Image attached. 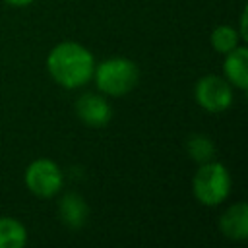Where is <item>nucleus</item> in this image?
Here are the masks:
<instances>
[{
  "label": "nucleus",
  "instance_id": "ddd939ff",
  "mask_svg": "<svg viewBox=\"0 0 248 248\" xmlns=\"http://www.w3.org/2000/svg\"><path fill=\"white\" fill-rule=\"evenodd\" d=\"M8 6H14V8H23V6H29L33 4L35 0H4Z\"/></svg>",
  "mask_w": 248,
  "mask_h": 248
},
{
  "label": "nucleus",
  "instance_id": "f8f14e48",
  "mask_svg": "<svg viewBox=\"0 0 248 248\" xmlns=\"http://www.w3.org/2000/svg\"><path fill=\"white\" fill-rule=\"evenodd\" d=\"M211 46L215 52L227 54L238 46V33L232 25H217L211 31Z\"/></svg>",
  "mask_w": 248,
  "mask_h": 248
},
{
  "label": "nucleus",
  "instance_id": "423d86ee",
  "mask_svg": "<svg viewBox=\"0 0 248 248\" xmlns=\"http://www.w3.org/2000/svg\"><path fill=\"white\" fill-rule=\"evenodd\" d=\"M76 114L87 128H105L112 118V108L105 95L83 93L76 101Z\"/></svg>",
  "mask_w": 248,
  "mask_h": 248
},
{
  "label": "nucleus",
  "instance_id": "6e6552de",
  "mask_svg": "<svg viewBox=\"0 0 248 248\" xmlns=\"http://www.w3.org/2000/svg\"><path fill=\"white\" fill-rule=\"evenodd\" d=\"M223 72H225V79L231 85H234L240 91H246L248 87V48L236 46L231 52H227L225 62H223Z\"/></svg>",
  "mask_w": 248,
  "mask_h": 248
},
{
  "label": "nucleus",
  "instance_id": "0eeeda50",
  "mask_svg": "<svg viewBox=\"0 0 248 248\" xmlns=\"http://www.w3.org/2000/svg\"><path fill=\"white\" fill-rule=\"evenodd\" d=\"M58 217H60V221L66 227H70V229H81L87 223L89 205H87V202L79 194L68 192L58 202Z\"/></svg>",
  "mask_w": 248,
  "mask_h": 248
},
{
  "label": "nucleus",
  "instance_id": "7ed1b4c3",
  "mask_svg": "<svg viewBox=\"0 0 248 248\" xmlns=\"http://www.w3.org/2000/svg\"><path fill=\"white\" fill-rule=\"evenodd\" d=\"M231 174L227 167L219 161H207L202 163L192 178V192L194 198L207 207H215L221 202H225L231 194Z\"/></svg>",
  "mask_w": 248,
  "mask_h": 248
},
{
  "label": "nucleus",
  "instance_id": "9b49d317",
  "mask_svg": "<svg viewBox=\"0 0 248 248\" xmlns=\"http://www.w3.org/2000/svg\"><path fill=\"white\" fill-rule=\"evenodd\" d=\"M186 151L190 155L192 161H196L198 165L202 163H207L213 159L215 155V145L211 141L209 136L205 134H192L188 140H186Z\"/></svg>",
  "mask_w": 248,
  "mask_h": 248
},
{
  "label": "nucleus",
  "instance_id": "f257e3e1",
  "mask_svg": "<svg viewBox=\"0 0 248 248\" xmlns=\"http://www.w3.org/2000/svg\"><path fill=\"white\" fill-rule=\"evenodd\" d=\"M46 70L58 85L76 89L93 79L95 58L83 45L76 41H62L50 48L46 56Z\"/></svg>",
  "mask_w": 248,
  "mask_h": 248
},
{
  "label": "nucleus",
  "instance_id": "1a4fd4ad",
  "mask_svg": "<svg viewBox=\"0 0 248 248\" xmlns=\"http://www.w3.org/2000/svg\"><path fill=\"white\" fill-rule=\"evenodd\" d=\"M219 229L231 240H246L248 238V205L244 202L231 205L221 215Z\"/></svg>",
  "mask_w": 248,
  "mask_h": 248
},
{
  "label": "nucleus",
  "instance_id": "f03ea898",
  "mask_svg": "<svg viewBox=\"0 0 248 248\" xmlns=\"http://www.w3.org/2000/svg\"><path fill=\"white\" fill-rule=\"evenodd\" d=\"M93 79L97 89L108 97H122L130 93L140 81V70L134 60L124 56L107 58L95 64Z\"/></svg>",
  "mask_w": 248,
  "mask_h": 248
},
{
  "label": "nucleus",
  "instance_id": "39448f33",
  "mask_svg": "<svg viewBox=\"0 0 248 248\" xmlns=\"http://www.w3.org/2000/svg\"><path fill=\"white\" fill-rule=\"evenodd\" d=\"M196 103L207 112H225L232 105V85L215 74H207L196 81Z\"/></svg>",
  "mask_w": 248,
  "mask_h": 248
},
{
  "label": "nucleus",
  "instance_id": "9d476101",
  "mask_svg": "<svg viewBox=\"0 0 248 248\" xmlns=\"http://www.w3.org/2000/svg\"><path fill=\"white\" fill-rule=\"evenodd\" d=\"M27 242V229L14 217H0V248H23Z\"/></svg>",
  "mask_w": 248,
  "mask_h": 248
},
{
  "label": "nucleus",
  "instance_id": "20e7f679",
  "mask_svg": "<svg viewBox=\"0 0 248 248\" xmlns=\"http://www.w3.org/2000/svg\"><path fill=\"white\" fill-rule=\"evenodd\" d=\"M25 186L37 198H52L62 190V170L52 159H35L27 165L23 174Z\"/></svg>",
  "mask_w": 248,
  "mask_h": 248
}]
</instances>
